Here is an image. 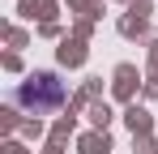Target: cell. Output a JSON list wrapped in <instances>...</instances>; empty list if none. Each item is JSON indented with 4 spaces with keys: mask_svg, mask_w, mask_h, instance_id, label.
I'll list each match as a JSON object with an SVG mask.
<instances>
[{
    "mask_svg": "<svg viewBox=\"0 0 158 154\" xmlns=\"http://www.w3.org/2000/svg\"><path fill=\"white\" fill-rule=\"evenodd\" d=\"M17 103L30 107V111H52V107L64 103V86H60L52 73H39V77H30L26 86L17 90Z\"/></svg>",
    "mask_w": 158,
    "mask_h": 154,
    "instance_id": "obj_1",
    "label": "cell"
}]
</instances>
